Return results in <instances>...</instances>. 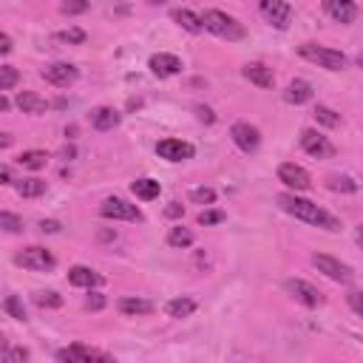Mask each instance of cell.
Instances as JSON below:
<instances>
[{
  "instance_id": "cell-1",
  "label": "cell",
  "mask_w": 363,
  "mask_h": 363,
  "mask_svg": "<svg viewBox=\"0 0 363 363\" xmlns=\"http://www.w3.org/2000/svg\"><path fill=\"white\" fill-rule=\"evenodd\" d=\"M278 207H281L284 213L295 216L298 221L312 224V227H323V230H329V233H337V230H340V221H337L329 210H323L320 204H315V201H309V199L298 196L295 190L281 193V196H278Z\"/></svg>"
},
{
  "instance_id": "cell-2",
  "label": "cell",
  "mask_w": 363,
  "mask_h": 363,
  "mask_svg": "<svg viewBox=\"0 0 363 363\" xmlns=\"http://www.w3.org/2000/svg\"><path fill=\"white\" fill-rule=\"evenodd\" d=\"M201 23H204V28L210 31V34H216V37H221V40H227V43H235V40H241L247 31H244V26L235 20V17H230L227 11H218V9H207L204 14H201Z\"/></svg>"
},
{
  "instance_id": "cell-3",
  "label": "cell",
  "mask_w": 363,
  "mask_h": 363,
  "mask_svg": "<svg viewBox=\"0 0 363 363\" xmlns=\"http://www.w3.org/2000/svg\"><path fill=\"white\" fill-rule=\"evenodd\" d=\"M298 54L306 60V62H315L326 71H343L346 68V54L337 51V48H329V45H315V43H303L298 45Z\"/></svg>"
},
{
  "instance_id": "cell-4",
  "label": "cell",
  "mask_w": 363,
  "mask_h": 363,
  "mask_svg": "<svg viewBox=\"0 0 363 363\" xmlns=\"http://www.w3.org/2000/svg\"><path fill=\"white\" fill-rule=\"evenodd\" d=\"M14 264L23 269H31V272H51L57 267V258L45 247H26L14 255Z\"/></svg>"
},
{
  "instance_id": "cell-5",
  "label": "cell",
  "mask_w": 363,
  "mask_h": 363,
  "mask_svg": "<svg viewBox=\"0 0 363 363\" xmlns=\"http://www.w3.org/2000/svg\"><path fill=\"white\" fill-rule=\"evenodd\" d=\"M258 11H261V17H264L272 28H278V31L289 28V23H292V17H295V11H292V6H289L286 0H258Z\"/></svg>"
},
{
  "instance_id": "cell-6",
  "label": "cell",
  "mask_w": 363,
  "mask_h": 363,
  "mask_svg": "<svg viewBox=\"0 0 363 363\" xmlns=\"http://www.w3.org/2000/svg\"><path fill=\"white\" fill-rule=\"evenodd\" d=\"M99 216L102 218H113V221H142V210L119 196H108L99 204Z\"/></svg>"
},
{
  "instance_id": "cell-7",
  "label": "cell",
  "mask_w": 363,
  "mask_h": 363,
  "mask_svg": "<svg viewBox=\"0 0 363 363\" xmlns=\"http://www.w3.org/2000/svg\"><path fill=\"white\" fill-rule=\"evenodd\" d=\"M312 264L318 267V272H323V275H326V278H332L335 284H352V281H354L352 267H349V264H343V261H337V258H332V255L315 252V255H312Z\"/></svg>"
},
{
  "instance_id": "cell-8",
  "label": "cell",
  "mask_w": 363,
  "mask_h": 363,
  "mask_svg": "<svg viewBox=\"0 0 363 363\" xmlns=\"http://www.w3.org/2000/svg\"><path fill=\"white\" fill-rule=\"evenodd\" d=\"M301 147L315 159H332L335 156V145L315 128H303L301 130Z\"/></svg>"
},
{
  "instance_id": "cell-9",
  "label": "cell",
  "mask_w": 363,
  "mask_h": 363,
  "mask_svg": "<svg viewBox=\"0 0 363 363\" xmlns=\"http://www.w3.org/2000/svg\"><path fill=\"white\" fill-rule=\"evenodd\" d=\"M284 289L286 295H292L298 303L303 306H320L323 303V292L318 286H312L309 281H301V278H286L284 281Z\"/></svg>"
},
{
  "instance_id": "cell-10",
  "label": "cell",
  "mask_w": 363,
  "mask_h": 363,
  "mask_svg": "<svg viewBox=\"0 0 363 363\" xmlns=\"http://www.w3.org/2000/svg\"><path fill=\"white\" fill-rule=\"evenodd\" d=\"M278 182H284L289 190H295V193H306L309 187H312V179H309V173L301 167V164H295V162H284L281 167H278Z\"/></svg>"
},
{
  "instance_id": "cell-11",
  "label": "cell",
  "mask_w": 363,
  "mask_h": 363,
  "mask_svg": "<svg viewBox=\"0 0 363 363\" xmlns=\"http://www.w3.org/2000/svg\"><path fill=\"white\" fill-rule=\"evenodd\" d=\"M230 136H233L235 147L244 150V153H255L258 145H261V130L255 125H250V122H235L230 128Z\"/></svg>"
},
{
  "instance_id": "cell-12",
  "label": "cell",
  "mask_w": 363,
  "mask_h": 363,
  "mask_svg": "<svg viewBox=\"0 0 363 363\" xmlns=\"http://www.w3.org/2000/svg\"><path fill=\"white\" fill-rule=\"evenodd\" d=\"M156 153L164 162H187V159H193L196 147L184 139H162V142H156Z\"/></svg>"
},
{
  "instance_id": "cell-13",
  "label": "cell",
  "mask_w": 363,
  "mask_h": 363,
  "mask_svg": "<svg viewBox=\"0 0 363 363\" xmlns=\"http://www.w3.org/2000/svg\"><path fill=\"white\" fill-rule=\"evenodd\" d=\"M57 360H60V363H91V360L108 363L111 354L96 352V349H91V346H82V343H74V346H68V349H60V352H57Z\"/></svg>"
},
{
  "instance_id": "cell-14",
  "label": "cell",
  "mask_w": 363,
  "mask_h": 363,
  "mask_svg": "<svg viewBox=\"0 0 363 363\" xmlns=\"http://www.w3.org/2000/svg\"><path fill=\"white\" fill-rule=\"evenodd\" d=\"M40 74H43V79L51 82L54 88H68V85L79 77V71H77L71 62H51V65H45Z\"/></svg>"
},
{
  "instance_id": "cell-15",
  "label": "cell",
  "mask_w": 363,
  "mask_h": 363,
  "mask_svg": "<svg viewBox=\"0 0 363 363\" xmlns=\"http://www.w3.org/2000/svg\"><path fill=\"white\" fill-rule=\"evenodd\" d=\"M147 68H150L153 77L167 79V77H176V74L182 71V60H179L176 54H164V51H159V54H153V57L147 60Z\"/></svg>"
},
{
  "instance_id": "cell-16",
  "label": "cell",
  "mask_w": 363,
  "mask_h": 363,
  "mask_svg": "<svg viewBox=\"0 0 363 363\" xmlns=\"http://www.w3.org/2000/svg\"><path fill=\"white\" fill-rule=\"evenodd\" d=\"M323 11L335 23H343V26L357 20V3L354 0H323Z\"/></svg>"
},
{
  "instance_id": "cell-17",
  "label": "cell",
  "mask_w": 363,
  "mask_h": 363,
  "mask_svg": "<svg viewBox=\"0 0 363 363\" xmlns=\"http://www.w3.org/2000/svg\"><path fill=\"white\" fill-rule=\"evenodd\" d=\"M68 284H71V286H82V289H94V286H102L105 278H102L96 269L77 264V267L68 269Z\"/></svg>"
},
{
  "instance_id": "cell-18",
  "label": "cell",
  "mask_w": 363,
  "mask_h": 363,
  "mask_svg": "<svg viewBox=\"0 0 363 363\" xmlns=\"http://www.w3.org/2000/svg\"><path fill=\"white\" fill-rule=\"evenodd\" d=\"M241 74H244V79H250V82L258 85V88H272V85H275V74H272V68H267L264 62H247V65L241 68Z\"/></svg>"
},
{
  "instance_id": "cell-19",
  "label": "cell",
  "mask_w": 363,
  "mask_h": 363,
  "mask_svg": "<svg viewBox=\"0 0 363 363\" xmlns=\"http://www.w3.org/2000/svg\"><path fill=\"white\" fill-rule=\"evenodd\" d=\"M312 85L306 82V79H292L289 85H286V91H284V99L289 102V105H303V102H309L312 99Z\"/></svg>"
},
{
  "instance_id": "cell-20",
  "label": "cell",
  "mask_w": 363,
  "mask_h": 363,
  "mask_svg": "<svg viewBox=\"0 0 363 363\" xmlns=\"http://www.w3.org/2000/svg\"><path fill=\"white\" fill-rule=\"evenodd\" d=\"M14 102H17V108H20L23 113H34V116H37V113H45V111H48V102H45L40 94H34V91H20Z\"/></svg>"
},
{
  "instance_id": "cell-21",
  "label": "cell",
  "mask_w": 363,
  "mask_h": 363,
  "mask_svg": "<svg viewBox=\"0 0 363 363\" xmlns=\"http://www.w3.org/2000/svg\"><path fill=\"white\" fill-rule=\"evenodd\" d=\"M119 119H122L119 111H113V108H108V105L91 111V125H94L96 130H113V128L119 125Z\"/></svg>"
},
{
  "instance_id": "cell-22",
  "label": "cell",
  "mask_w": 363,
  "mask_h": 363,
  "mask_svg": "<svg viewBox=\"0 0 363 363\" xmlns=\"http://www.w3.org/2000/svg\"><path fill=\"white\" fill-rule=\"evenodd\" d=\"M130 193H133L136 199H142V201H153V199H159L162 184H159L156 179H150V176H142V179L130 182Z\"/></svg>"
},
{
  "instance_id": "cell-23",
  "label": "cell",
  "mask_w": 363,
  "mask_h": 363,
  "mask_svg": "<svg viewBox=\"0 0 363 363\" xmlns=\"http://www.w3.org/2000/svg\"><path fill=\"white\" fill-rule=\"evenodd\" d=\"M45 187H48V184H45L43 179H37V176L14 182V190H17L23 199H37V196H43V193H45Z\"/></svg>"
},
{
  "instance_id": "cell-24",
  "label": "cell",
  "mask_w": 363,
  "mask_h": 363,
  "mask_svg": "<svg viewBox=\"0 0 363 363\" xmlns=\"http://www.w3.org/2000/svg\"><path fill=\"white\" fill-rule=\"evenodd\" d=\"M173 20H176L184 31H190V34H199V31L204 28L201 17H199V14H193L190 9H176V11H173Z\"/></svg>"
},
{
  "instance_id": "cell-25",
  "label": "cell",
  "mask_w": 363,
  "mask_h": 363,
  "mask_svg": "<svg viewBox=\"0 0 363 363\" xmlns=\"http://www.w3.org/2000/svg\"><path fill=\"white\" fill-rule=\"evenodd\" d=\"M17 164L26 167V170H40V167L48 164V153L45 150H23L17 156Z\"/></svg>"
},
{
  "instance_id": "cell-26",
  "label": "cell",
  "mask_w": 363,
  "mask_h": 363,
  "mask_svg": "<svg viewBox=\"0 0 363 363\" xmlns=\"http://www.w3.org/2000/svg\"><path fill=\"white\" fill-rule=\"evenodd\" d=\"M193 230H187V227H182V224H176V227H170V233H167V244L173 247V250H187L190 244H193Z\"/></svg>"
},
{
  "instance_id": "cell-27",
  "label": "cell",
  "mask_w": 363,
  "mask_h": 363,
  "mask_svg": "<svg viewBox=\"0 0 363 363\" xmlns=\"http://www.w3.org/2000/svg\"><path fill=\"white\" fill-rule=\"evenodd\" d=\"M119 312L122 315H150L153 312V303L145 301V298H122L119 301Z\"/></svg>"
},
{
  "instance_id": "cell-28",
  "label": "cell",
  "mask_w": 363,
  "mask_h": 363,
  "mask_svg": "<svg viewBox=\"0 0 363 363\" xmlns=\"http://www.w3.org/2000/svg\"><path fill=\"white\" fill-rule=\"evenodd\" d=\"M164 312L170 318H190L196 312V301L193 298H173V301H167Z\"/></svg>"
},
{
  "instance_id": "cell-29",
  "label": "cell",
  "mask_w": 363,
  "mask_h": 363,
  "mask_svg": "<svg viewBox=\"0 0 363 363\" xmlns=\"http://www.w3.org/2000/svg\"><path fill=\"white\" fill-rule=\"evenodd\" d=\"M34 303L40 309H57V306H62V295L54 289H40V292H34Z\"/></svg>"
},
{
  "instance_id": "cell-30",
  "label": "cell",
  "mask_w": 363,
  "mask_h": 363,
  "mask_svg": "<svg viewBox=\"0 0 363 363\" xmlns=\"http://www.w3.org/2000/svg\"><path fill=\"white\" fill-rule=\"evenodd\" d=\"M315 119H318V125H323V128H337V125H340V113L332 111V108H326V105H318V108H315Z\"/></svg>"
},
{
  "instance_id": "cell-31",
  "label": "cell",
  "mask_w": 363,
  "mask_h": 363,
  "mask_svg": "<svg viewBox=\"0 0 363 363\" xmlns=\"http://www.w3.org/2000/svg\"><path fill=\"white\" fill-rule=\"evenodd\" d=\"M85 37H88V34H85L82 28H77V26L54 34V40H57V43H68V45H82V43H85Z\"/></svg>"
},
{
  "instance_id": "cell-32",
  "label": "cell",
  "mask_w": 363,
  "mask_h": 363,
  "mask_svg": "<svg viewBox=\"0 0 363 363\" xmlns=\"http://www.w3.org/2000/svg\"><path fill=\"white\" fill-rule=\"evenodd\" d=\"M326 187L335 190V193H354L357 190V182H352L349 176H329L326 179Z\"/></svg>"
},
{
  "instance_id": "cell-33",
  "label": "cell",
  "mask_w": 363,
  "mask_h": 363,
  "mask_svg": "<svg viewBox=\"0 0 363 363\" xmlns=\"http://www.w3.org/2000/svg\"><path fill=\"white\" fill-rule=\"evenodd\" d=\"M3 312L11 315L14 320H26V306H23V301H20L17 295H6V301H3Z\"/></svg>"
},
{
  "instance_id": "cell-34",
  "label": "cell",
  "mask_w": 363,
  "mask_h": 363,
  "mask_svg": "<svg viewBox=\"0 0 363 363\" xmlns=\"http://www.w3.org/2000/svg\"><path fill=\"white\" fill-rule=\"evenodd\" d=\"M17 79H20V74L14 65H0V91H11L17 85Z\"/></svg>"
},
{
  "instance_id": "cell-35",
  "label": "cell",
  "mask_w": 363,
  "mask_h": 363,
  "mask_svg": "<svg viewBox=\"0 0 363 363\" xmlns=\"http://www.w3.org/2000/svg\"><path fill=\"white\" fill-rule=\"evenodd\" d=\"M190 201L207 207V204L216 201V190H213V187H193V190H190Z\"/></svg>"
},
{
  "instance_id": "cell-36",
  "label": "cell",
  "mask_w": 363,
  "mask_h": 363,
  "mask_svg": "<svg viewBox=\"0 0 363 363\" xmlns=\"http://www.w3.org/2000/svg\"><path fill=\"white\" fill-rule=\"evenodd\" d=\"M0 227H3L6 233H20V230H23V218L14 216V213H9V210H3V213H0Z\"/></svg>"
},
{
  "instance_id": "cell-37",
  "label": "cell",
  "mask_w": 363,
  "mask_h": 363,
  "mask_svg": "<svg viewBox=\"0 0 363 363\" xmlns=\"http://www.w3.org/2000/svg\"><path fill=\"white\" fill-rule=\"evenodd\" d=\"M60 11L62 14H82V11H88V0H62Z\"/></svg>"
},
{
  "instance_id": "cell-38",
  "label": "cell",
  "mask_w": 363,
  "mask_h": 363,
  "mask_svg": "<svg viewBox=\"0 0 363 363\" xmlns=\"http://www.w3.org/2000/svg\"><path fill=\"white\" fill-rule=\"evenodd\" d=\"M224 218H227L224 210H201V213H199V224H204V227L218 224V221H224Z\"/></svg>"
},
{
  "instance_id": "cell-39",
  "label": "cell",
  "mask_w": 363,
  "mask_h": 363,
  "mask_svg": "<svg viewBox=\"0 0 363 363\" xmlns=\"http://www.w3.org/2000/svg\"><path fill=\"white\" fill-rule=\"evenodd\" d=\"M346 303H349V309H352L354 315L363 318V289H352V292L346 295Z\"/></svg>"
},
{
  "instance_id": "cell-40",
  "label": "cell",
  "mask_w": 363,
  "mask_h": 363,
  "mask_svg": "<svg viewBox=\"0 0 363 363\" xmlns=\"http://www.w3.org/2000/svg\"><path fill=\"white\" fill-rule=\"evenodd\" d=\"M23 360H28V352L23 346H14V349L3 352V363H23Z\"/></svg>"
},
{
  "instance_id": "cell-41",
  "label": "cell",
  "mask_w": 363,
  "mask_h": 363,
  "mask_svg": "<svg viewBox=\"0 0 363 363\" xmlns=\"http://www.w3.org/2000/svg\"><path fill=\"white\" fill-rule=\"evenodd\" d=\"M105 306V295H99V292H91L88 298H85V309H91V312H99Z\"/></svg>"
},
{
  "instance_id": "cell-42",
  "label": "cell",
  "mask_w": 363,
  "mask_h": 363,
  "mask_svg": "<svg viewBox=\"0 0 363 363\" xmlns=\"http://www.w3.org/2000/svg\"><path fill=\"white\" fill-rule=\"evenodd\" d=\"M196 116H199L201 122H207V125H210V122H216V113H213L207 105H196Z\"/></svg>"
},
{
  "instance_id": "cell-43",
  "label": "cell",
  "mask_w": 363,
  "mask_h": 363,
  "mask_svg": "<svg viewBox=\"0 0 363 363\" xmlns=\"http://www.w3.org/2000/svg\"><path fill=\"white\" fill-rule=\"evenodd\" d=\"M164 216H167V218H179V216H184V207H182L179 201H170V204L164 207Z\"/></svg>"
},
{
  "instance_id": "cell-44",
  "label": "cell",
  "mask_w": 363,
  "mask_h": 363,
  "mask_svg": "<svg viewBox=\"0 0 363 363\" xmlns=\"http://www.w3.org/2000/svg\"><path fill=\"white\" fill-rule=\"evenodd\" d=\"M60 227H62V224L54 221V218H43V221H40V230H43V233H60Z\"/></svg>"
},
{
  "instance_id": "cell-45",
  "label": "cell",
  "mask_w": 363,
  "mask_h": 363,
  "mask_svg": "<svg viewBox=\"0 0 363 363\" xmlns=\"http://www.w3.org/2000/svg\"><path fill=\"white\" fill-rule=\"evenodd\" d=\"M9 51H11V37L3 31L0 34V54H9Z\"/></svg>"
},
{
  "instance_id": "cell-46",
  "label": "cell",
  "mask_w": 363,
  "mask_h": 363,
  "mask_svg": "<svg viewBox=\"0 0 363 363\" xmlns=\"http://www.w3.org/2000/svg\"><path fill=\"white\" fill-rule=\"evenodd\" d=\"M0 184H14V182H11V167H9V164L0 167Z\"/></svg>"
},
{
  "instance_id": "cell-47",
  "label": "cell",
  "mask_w": 363,
  "mask_h": 363,
  "mask_svg": "<svg viewBox=\"0 0 363 363\" xmlns=\"http://www.w3.org/2000/svg\"><path fill=\"white\" fill-rule=\"evenodd\" d=\"M354 241H357V247L363 250V224H360V227L354 230Z\"/></svg>"
},
{
  "instance_id": "cell-48",
  "label": "cell",
  "mask_w": 363,
  "mask_h": 363,
  "mask_svg": "<svg viewBox=\"0 0 363 363\" xmlns=\"http://www.w3.org/2000/svg\"><path fill=\"white\" fill-rule=\"evenodd\" d=\"M0 145H3V147H9V145H11V136H9V133H3V139H0Z\"/></svg>"
},
{
  "instance_id": "cell-49",
  "label": "cell",
  "mask_w": 363,
  "mask_h": 363,
  "mask_svg": "<svg viewBox=\"0 0 363 363\" xmlns=\"http://www.w3.org/2000/svg\"><path fill=\"white\" fill-rule=\"evenodd\" d=\"M74 156V147H62V159H71Z\"/></svg>"
},
{
  "instance_id": "cell-50",
  "label": "cell",
  "mask_w": 363,
  "mask_h": 363,
  "mask_svg": "<svg viewBox=\"0 0 363 363\" xmlns=\"http://www.w3.org/2000/svg\"><path fill=\"white\" fill-rule=\"evenodd\" d=\"M357 65H360V68H363V51H360V54H357Z\"/></svg>"
},
{
  "instance_id": "cell-51",
  "label": "cell",
  "mask_w": 363,
  "mask_h": 363,
  "mask_svg": "<svg viewBox=\"0 0 363 363\" xmlns=\"http://www.w3.org/2000/svg\"><path fill=\"white\" fill-rule=\"evenodd\" d=\"M147 3H153V6H156V3H164V0H147Z\"/></svg>"
}]
</instances>
